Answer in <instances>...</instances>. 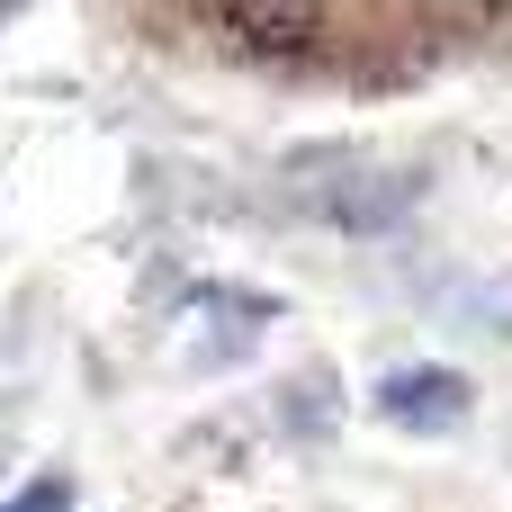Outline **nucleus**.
<instances>
[{
    "mask_svg": "<svg viewBox=\"0 0 512 512\" xmlns=\"http://www.w3.org/2000/svg\"><path fill=\"white\" fill-rule=\"evenodd\" d=\"M0 512H72V486H63V477H36L27 495H9Z\"/></svg>",
    "mask_w": 512,
    "mask_h": 512,
    "instance_id": "nucleus-4",
    "label": "nucleus"
},
{
    "mask_svg": "<svg viewBox=\"0 0 512 512\" xmlns=\"http://www.w3.org/2000/svg\"><path fill=\"white\" fill-rule=\"evenodd\" d=\"M297 198L324 216V225H351V234H378L387 216H405V180L360 162V153H315L297 162Z\"/></svg>",
    "mask_w": 512,
    "mask_h": 512,
    "instance_id": "nucleus-1",
    "label": "nucleus"
},
{
    "mask_svg": "<svg viewBox=\"0 0 512 512\" xmlns=\"http://www.w3.org/2000/svg\"><path fill=\"white\" fill-rule=\"evenodd\" d=\"M378 414L396 432H459L468 423V378L459 369H396V378H378Z\"/></svg>",
    "mask_w": 512,
    "mask_h": 512,
    "instance_id": "nucleus-2",
    "label": "nucleus"
},
{
    "mask_svg": "<svg viewBox=\"0 0 512 512\" xmlns=\"http://www.w3.org/2000/svg\"><path fill=\"white\" fill-rule=\"evenodd\" d=\"M216 18H225V36L243 45V54H306L315 36H324V0H216Z\"/></svg>",
    "mask_w": 512,
    "mask_h": 512,
    "instance_id": "nucleus-3",
    "label": "nucleus"
}]
</instances>
